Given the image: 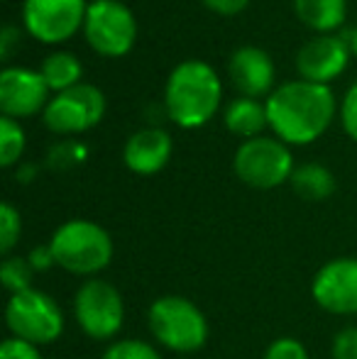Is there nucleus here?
Here are the masks:
<instances>
[{
	"label": "nucleus",
	"mask_w": 357,
	"mask_h": 359,
	"mask_svg": "<svg viewBox=\"0 0 357 359\" xmlns=\"http://www.w3.org/2000/svg\"><path fill=\"white\" fill-rule=\"evenodd\" d=\"M27 137H25V130L20 125V120L13 118H0V166L5 169H13L20 164V156L25 151Z\"/></svg>",
	"instance_id": "nucleus-21"
},
{
	"label": "nucleus",
	"mask_w": 357,
	"mask_h": 359,
	"mask_svg": "<svg viewBox=\"0 0 357 359\" xmlns=\"http://www.w3.org/2000/svg\"><path fill=\"white\" fill-rule=\"evenodd\" d=\"M228 76L230 83L245 98H262V95L269 98L274 88V62L264 49L248 44L230 54Z\"/></svg>",
	"instance_id": "nucleus-14"
},
{
	"label": "nucleus",
	"mask_w": 357,
	"mask_h": 359,
	"mask_svg": "<svg viewBox=\"0 0 357 359\" xmlns=\"http://www.w3.org/2000/svg\"><path fill=\"white\" fill-rule=\"evenodd\" d=\"M311 296L330 316H357V257L325 262L311 279Z\"/></svg>",
	"instance_id": "nucleus-11"
},
{
	"label": "nucleus",
	"mask_w": 357,
	"mask_h": 359,
	"mask_svg": "<svg viewBox=\"0 0 357 359\" xmlns=\"http://www.w3.org/2000/svg\"><path fill=\"white\" fill-rule=\"evenodd\" d=\"M44 83L54 93H64V90L74 88L81 83L83 67L79 62V57H74L72 52H52L49 57H44L42 67H39Z\"/></svg>",
	"instance_id": "nucleus-19"
},
{
	"label": "nucleus",
	"mask_w": 357,
	"mask_h": 359,
	"mask_svg": "<svg viewBox=\"0 0 357 359\" xmlns=\"http://www.w3.org/2000/svg\"><path fill=\"white\" fill-rule=\"evenodd\" d=\"M0 359H44V357H42V347L10 335L0 345Z\"/></svg>",
	"instance_id": "nucleus-26"
},
{
	"label": "nucleus",
	"mask_w": 357,
	"mask_h": 359,
	"mask_svg": "<svg viewBox=\"0 0 357 359\" xmlns=\"http://www.w3.org/2000/svg\"><path fill=\"white\" fill-rule=\"evenodd\" d=\"M294 13L314 32L333 34L343 27L348 0H294Z\"/></svg>",
	"instance_id": "nucleus-17"
},
{
	"label": "nucleus",
	"mask_w": 357,
	"mask_h": 359,
	"mask_svg": "<svg viewBox=\"0 0 357 359\" xmlns=\"http://www.w3.org/2000/svg\"><path fill=\"white\" fill-rule=\"evenodd\" d=\"M350 42H353V32L311 37L296 54L299 79L321 86H328L330 81H335L348 69L350 49H353Z\"/></svg>",
	"instance_id": "nucleus-12"
},
{
	"label": "nucleus",
	"mask_w": 357,
	"mask_h": 359,
	"mask_svg": "<svg viewBox=\"0 0 357 359\" xmlns=\"http://www.w3.org/2000/svg\"><path fill=\"white\" fill-rule=\"evenodd\" d=\"M86 0H25V32L42 44H62L83 29Z\"/></svg>",
	"instance_id": "nucleus-10"
},
{
	"label": "nucleus",
	"mask_w": 357,
	"mask_h": 359,
	"mask_svg": "<svg viewBox=\"0 0 357 359\" xmlns=\"http://www.w3.org/2000/svg\"><path fill=\"white\" fill-rule=\"evenodd\" d=\"M147 330L157 345L177 355H194L208 342L210 325L206 313L191 298L167 293L149 303Z\"/></svg>",
	"instance_id": "nucleus-4"
},
{
	"label": "nucleus",
	"mask_w": 357,
	"mask_h": 359,
	"mask_svg": "<svg viewBox=\"0 0 357 359\" xmlns=\"http://www.w3.org/2000/svg\"><path fill=\"white\" fill-rule=\"evenodd\" d=\"M223 83L206 62H181L172 69L164 86V113L184 130L203 128L218 113Z\"/></svg>",
	"instance_id": "nucleus-2"
},
{
	"label": "nucleus",
	"mask_w": 357,
	"mask_h": 359,
	"mask_svg": "<svg viewBox=\"0 0 357 359\" xmlns=\"http://www.w3.org/2000/svg\"><path fill=\"white\" fill-rule=\"evenodd\" d=\"M49 247L59 269L83 279H93L108 269L115 255L108 230L86 217H72L62 222L49 237Z\"/></svg>",
	"instance_id": "nucleus-3"
},
{
	"label": "nucleus",
	"mask_w": 357,
	"mask_h": 359,
	"mask_svg": "<svg viewBox=\"0 0 357 359\" xmlns=\"http://www.w3.org/2000/svg\"><path fill=\"white\" fill-rule=\"evenodd\" d=\"M100 359H162L157 347L137 337H120L103 350Z\"/></svg>",
	"instance_id": "nucleus-23"
},
{
	"label": "nucleus",
	"mask_w": 357,
	"mask_h": 359,
	"mask_svg": "<svg viewBox=\"0 0 357 359\" xmlns=\"http://www.w3.org/2000/svg\"><path fill=\"white\" fill-rule=\"evenodd\" d=\"M49 93L42 74L27 67H5L0 74V110L5 118L25 120L44 113Z\"/></svg>",
	"instance_id": "nucleus-13"
},
{
	"label": "nucleus",
	"mask_w": 357,
	"mask_h": 359,
	"mask_svg": "<svg viewBox=\"0 0 357 359\" xmlns=\"http://www.w3.org/2000/svg\"><path fill=\"white\" fill-rule=\"evenodd\" d=\"M27 259H29V264H32V269L37 271V274H44V271H49V269H54V266H57V259H54V252H52V247H49V242H47V245L32 247V250H29V255H27Z\"/></svg>",
	"instance_id": "nucleus-29"
},
{
	"label": "nucleus",
	"mask_w": 357,
	"mask_h": 359,
	"mask_svg": "<svg viewBox=\"0 0 357 359\" xmlns=\"http://www.w3.org/2000/svg\"><path fill=\"white\" fill-rule=\"evenodd\" d=\"M5 327L13 337L27 340L37 347L52 345L64 335L67 318L52 293L42 288H29L13 293L5 303Z\"/></svg>",
	"instance_id": "nucleus-5"
},
{
	"label": "nucleus",
	"mask_w": 357,
	"mask_h": 359,
	"mask_svg": "<svg viewBox=\"0 0 357 359\" xmlns=\"http://www.w3.org/2000/svg\"><path fill=\"white\" fill-rule=\"evenodd\" d=\"M262 359H311V355L301 340L289 337V335H281L269 342Z\"/></svg>",
	"instance_id": "nucleus-25"
},
{
	"label": "nucleus",
	"mask_w": 357,
	"mask_h": 359,
	"mask_svg": "<svg viewBox=\"0 0 357 359\" xmlns=\"http://www.w3.org/2000/svg\"><path fill=\"white\" fill-rule=\"evenodd\" d=\"M289 184L296 191V196H301L304 201H314V203H321L335 194L333 171L318 161H306V164L296 166Z\"/></svg>",
	"instance_id": "nucleus-18"
},
{
	"label": "nucleus",
	"mask_w": 357,
	"mask_h": 359,
	"mask_svg": "<svg viewBox=\"0 0 357 359\" xmlns=\"http://www.w3.org/2000/svg\"><path fill=\"white\" fill-rule=\"evenodd\" d=\"M37 174H39L37 164H18V169H15V181H20V184H32V181L37 179Z\"/></svg>",
	"instance_id": "nucleus-32"
},
{
	"label": "nucleus",
	"mask_w": 357,
	"mask_h": 359,
	"mask_svg": "<svg viewBox=\"0 0 357 359\" xmlns=\"http://www.w3.org/2000/svg\"><path fill=\"white\" fill-rule=\"evenodd\" d=\"M330 357L357 359V325H348L335 332L333 342H330Z\"/></svg>",
	"instance_id": "nucleus-27"
},
{
	"label": "nucleus",
	"mask_w": 357,
	"mask_h": 359,
	"mask_svg": "<svg viewBox=\"0 0 357 359\" xmlns=\"http://www.w3.org/2000/svg\"><path fill=\"white\" fill-rule=\"evenodd\" d=\"M79 330L93 342H115L125 325V298L105 279H83L72 301Z\"/></svg>",
	"instance_id": "nucleus-6"
},
{
	"label": "nucleus",
	"mask_w": 357,
	"mask_h": 359,
	"mask_svg": "<svg viewBox=\"0 0 357 359\" xmlns=\"http://www.w3.org/2000/svg\"><path fill=\"white\" fill-rule=\"evenodd\" d=\"M88 159V147L74 137L52 144L47 151V169L52 171H72Z\"/></svg>",
	"instance_id": "nucleus-22"
},
{
	"label": "nucleus",
	"mask_w": 357,
	"mask_h": 359,
	"mask_svg": "<svg viewBox=\"0 0 357 359\" xmlns=\"http://www.w3.org/2000/svg\"><path fill=\"white\" fill-rule=\"evenodd\" d=\"M269 130L284 144L304 147L328 133L335 118V95L328 86L296 79L271 90L267 98Z\"/></svg>",
	"instance_id": "nucleus-1"
},
{
	"label": "nucleus",
	"mask_w": 357,
	"mask_h": 359,
	"mask_svg": "<svg viewBox=\"0 0 357 359\" xmlns=\"http://www.w3.org/2000/svg\"><path fill=\"white\" fill-rule=\"evenodd\" d=\"M174 151V140L162 128H144L128 137L123 147V161L133 174L154 176L169 164Z\"/></svg>",
	"instance_id": "nucleus-15"
},
{
	"label": "nucleus",
	"mask_w": 357,
	"mask_h": 359,
	"mask_svg": "<svg viewBox=\"0 0 357 359\" xmlns=\"http://www.w3.org/2000/svg\"><path fill=\"white\" fill-rule=\"evenodd\" d=\"M223 123L228 128V133L238 135L245 140H255L262 137L264 128H269V118H267V105L260 103L257 98H235L233 103L225 108Z\"/></svg>",
	"instance_id": "nucleus-16"
},
{
	"label": "nucleus",
	"mask_w": 357,
	"mask_h": 359,
	"mask_svg": "<svg viewBox=\"0 0 357 359\" xmlns=\"http://www.w3.org/2000/svg\"><path fill=\"white\" fill-rule=\"evenodd\" d=\"M294 154L289 144L276 137H255L245 140L233 156V171L245 186L257 191L279 189L291 181L294 174Z\"/></svg>",
	"instance_id": "nucleus-7"
},
{
	"label": "nucleus",
	"mask_w": 357,
	"mask_h": 359,
	"mask_svg": "<svg viewBox=\"0 0 357 359\" xmlns=\"http://www.w3.org/2000/svg\"><path fill=\"white\" fill-rule=\"evenodd\" d=\"M83 37L95 54L120 59L135 47L137 20L120 0H90L83 20Z\"/></svg>",
	"instance_id": "nucleus-8"
},
{
	"label": "nucleus",
	"mask_w": 357,
	"mask_h": 359,
	"mask_svg": "<svg viewBox=\"0 0 357 359\" xmlns=\"http://www.w3.org/2000/svg\"><path fill=\"white\" fill-rule=\"evenodd\" d=\"M105 115V95L100 88L90 83H79L74 88L57 93L47 103L42 120L49 133L74 137V135L88 133L90 128L103 120Z\"/></svg>",
	"instance_id": "nucleus-9"
},
{
	"label": "nucleus",
	"mask_w": 357,
	"mask_h": 359,
	"mask_svg": "<svg viewBox=\"0 0 357 359\" xmlns=\"http://www.w3.org/2000/svg\"><path fill=\"white\" fill-rule=\"evenodd\" d=\"M34 276L37 271L32 269L27 255H10L0 262V284L5 286V291H10V296L34 288Z\"/></svg>",
	"instance_id": "nucleus-20"
},
{
	"label": "nucleus",
	"mask_w": 357,
	"mask_h": 359,
	"mask_svg": "<svg viewBox=\"0 0 357 359\" xmlns=\"http://www.w3.org/2000/svg\"><path fill=\"white\" fill-rule=\"evenodd\" d=\"M22 235V215L13 203H0V255L10 257Z\"/></svg>",
	"instance_id": "nucleus-24"
},
{
	"label": "nucleus",
	"mask_w": 357,
	"mask_h": 359,
	"mask_svg": "<svg viewBox=\"0 0 357 359\" xmlns=\"http://www.w3.org/2000/svg\"><path fill=\"white\" fill-rule=\"evenodd\" d=\"M350 47H353V52H355V57H357V27L353 29V42H350Z\"/></svg>",
	"instance_id": "nucleus-33"
},
{
	"label": "nucleus",
	"mask_w": 357,
	"mask_h": 359,
	"mask_svg": "<svg viewBox=\"0 0 357 359\" xmlns=\"http://www.w3.org/2000/svg\"><path fill=\"white\" fill-rule=\"evenodd\" d=\"M20 42V29L13 27V25H8V27L0 29V59L3 62H8L10 54H13V47Z\"/></svg>",
	"instance_id": "nucleus-31"
},
{
	"label": "nucleus",
	"mask_w": 357,
	"mask_h": 359,
	"mask_svg": "<svg viewBox=\"0 0 357 359\" xmlns=\"http://www.w3.org/2000/svg\"><path fill=\"white\" fill-rule=\"evenodd\" d=\"M340 125H343L345 135L357 142V81L350 86L343 103H340Z\"/></svg>",
	"instance_id": "nucleus-28"
},
{
	"label": "nucleus",
	"mask_w": 357,
	"mask_h": 359,
	"mask_svg": "<svg viewBox=\"0 0 357 359\" xmlns=\"http://www.w3.org/2000/svg\"><path fill=\"white\" fill-rule=\"evenodd\" d=\"M210 13L223 15V18H233V15H240L245 8L250 5V0H201Z\"/></svg>",
	"instance_id": "nucleus-30"
}]
</instances>
